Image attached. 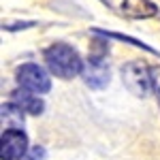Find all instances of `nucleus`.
I'll use <instances>...</instances> for the list:
<instances>
[{
    "mask_svg": "<svg viewBox=\"0 0 160 160\" xmlns=\"http://www.w3.org/2000/svg\"><path fill=\"white\" fill-rule=\"evenodd\" d=\"M45 64L51 75L60 79H73L83 71V62L79 58L77 49H73L66 43H53L51 47L45 49Z\"/></svg>",
    "mask_w": 160,
    "mask_h": 160,
    "instance_id": "nucleus-1",
    "label": "nucleus"
},
{
    "mask_svg": "<svg viewBox=\"0 0 160 160\" xmlns=\"http://www.w3.org/2000/svg\"><path fill=\"white\" fill-rule=\"evenodd\" d=\"M122 81L128 88L130 94L139 98H145L154 92V81H152V68L145 62L132 60L122 66Z\"/></svg>",
    "mask_w": 160,
    "mask_h": 160,
    "instance_id": "nucleus-2",
    "label": "nucleus"
},
{
    "mask_svg": "<svg viewBox=\"0 0 160 160\" xmlns=\"http://www.w3.org/2000/svg\"><path fill=\"white\" fill-rule=\"evenodd\" d=\"M17 83L32 94H47L51 90V79L47 71L38 64H24L17 68Z\"/></svg>",
    "mask_w": 160,
    "mask_h": 160,
    "instance_id": "nucleus-3",
    "label": "nucleus"
},
{
    "mask_svg": "<svg viewBox=\"0 0 160 160\" xmlns=\"http://www.w3.org/2000/svg\"><path fill=\"white\" fill-rule=\"evenodd\" d=\"M115 13L128 19H148L158 13V7L149 0H105Z\"/></svg>",
    "mask_w": 160,
    "mask_h": 160,
    "instance_id": "nucleus-4",
    "label": "nucleus"
},
{
    "mask_svg": "<svg viewBox=\"0 0 160 160\" xmlns=\"http://www.w3.org/2000/svg\"><path fill=\"white\" fill-rule=\"evenodd\" d=\"M28 154V137L24 130H2L0 137V158L22 160Z\"/></svg>",
    "mask_w": 160,
    "mask_h": 160,
    "instance_id": "nucleus-5",
    "label": "nucleus"
},
{
    "mask_svg": "<svg viewBox=\"0 0 160 160\" xmlns=\"http://www.w3.org/2000/svg\"><path fill=\"white\" fill-rule=\"evenodd\" d=\"M81 77H83L86 86L94 88V90H102V88L109 83L111 71H109V66H107V62H105V58H94V56H90L88 62L83 64Z\"/></svg>",
    "mask_w": 160,
    "mask_h": 160,
    "instance_id": "nucleus-6",
    "label": "nucleus"
},
{
    "mask_svg": "<svg viewBox=\"0 0 160 160\" xmlns=\"http://www.w3.org/2000/svg\"><path fill=\"white\" fill-rule=\"evenodd\" d=\"M11 102H15L24 113H30V115H41L45 111V102L38 98L37 94L28 92L24 88H17L11 92Z\"/></svg>",
    "mask_w": 160,
    "mask_h": 160,
    "instance_id": "nucleus-7",
    "label": "nucleus"
},
{
    "mask_svg": "<svg viewBox=\"0 0 160 160\" xmlns=\"http://www.w3.org/2000/svg\"><path fill=\"white\" fill-rule=\"evenodd\" d=\"M2 126L7 130H22V126H24V111L19 109L15 102L2 105Z\"/></svg>",
    "mask_w": 160,
    "mask_h": 160,
    "instance_id": "nucleus-8",
    "label": "nucleus"
},
{
    "mask_svg": "<svg viewBox=\"0 0 160 160\" xmlns=\"http://www.w3.org/2000/svg\"><path fill=\"white\" fill-rule=\"evenodd\" d=\"M96 34H100V37L105 38H118V41H124V43H130V45H135V47H141V49H148L154 53V49L149 47V45H145V43H141V41H137V38H130V37H124V34H118V32H107V30H94Z\"/></svg>",
    "mask_w": 160,
    "mask_h": 160,
    "instance_id": "nucleus-9",
    "label": "nucleus"
},
{
    "mask_svg": "<svg viewBox=\"0 0 160 160\" xmlns=\"http://www.w3.org/2000/svg\"><path fill=\"white\" fill-rule=\"evenodd\" d=\"M22 160H45V149L41 148V145H34V148L28 149V154Z\"/></svg>",
    "mask_w": 160,
    "mask_h": 160,
    "instance_id": "nucleus-10",
    "label": "nucleus"
},
{
    "mask_svg": "<svg viewBox=\"0 0 160 160\" xmlns=\"http://www.w3.org/2000/svg\"><path fill=\"white\" fill-rule=\"evenodd\" d=\"M152 81H154V94H156L158 105H160V66L152 68Z\"/></svg>",
    "mask_w": 160,
    "mask_h": 160,
    "instance_id": "nucleus-11",
    "label": "nucleus"
},
{
    "mask_svg": "<svg viewBox=\"0 0 160 160\" xmlns=\"http://www.w3.org/2000/svg\"><path fill=\"white\" fill-rule=\"evenodd\" d=\"M30 26H34L32 22H22V24H4L2 28L4 30H19V28H30Z\"/></svg>",
    "mask_w": 160,
    "mask_h": 160,
    "instance_id": "nucleus-12",
    "label": "nucleus"
}]
</instances>
